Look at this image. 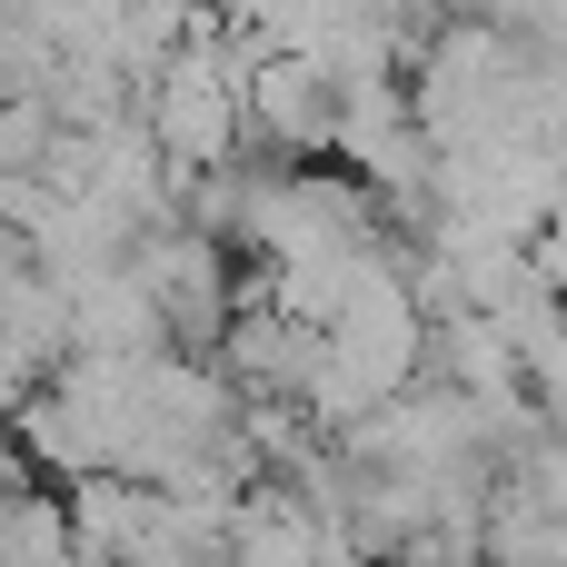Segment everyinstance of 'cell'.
<instances>
[{
    "label": "cell",
    "instance_id": "2",
    "mask_svg": "<svg viewBox=\"0 0 567 567\" xmlns=\"http://www.w3.org/2000/svg\"><path fill=\"white\" fill-rule=\"evenodd\" d=\"M219 548H229V567H319L329 528H319L279 478H249V488L219 508Z\"/></svg>",
    "mask_w": 567,
    "mask_h": 567
},
{
    "label": "cell",
    "instance_id": "3",
    "mask_svg": "<svg viewBox=\"0 0 567 567\" xmlns=\"http://www.w3.org/2000/svg\"><path fill=\"white\" fill-rule=\"evenodd\" d=\"M70 299V349L80 359H159L169 339H159V309L110 269V279H80V289H60Z\"/></svg>",
    "mask_w": 567,
    "mask_h": 567
},
{
    "label": "cell",
    "instance_id": "1",
    "mask_svg": "<svg viewBox=\"0 0 567 567\" xmlns=\"http://www.w3.org/2000/svg\"><path fill=\"white\" fill-rule=\"evenodd\" d=\"M239 140H259V150H279V159L329 150V80H319L309 60L269 50V60L239 80Z\"/></svg>",
    "mask_w": 567,
    "mask_h": 567
}]
</instances>
